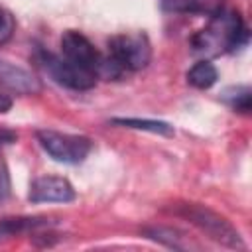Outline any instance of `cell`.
<instances>
[{"label": "cell", "mask_w": 252, "mask_h": 252, "mask_svg": "<svg viewBox=\"0 0 252 252\" xmlns=\"http://www.w3.org/2000/svg\"><path fill=\"white\" fill-rule=\"evenodd\" d=\"M246 39L248 32L240 16L234 12L217 10L211 24L193 37V47L195 51L217 55L220 51H232L240 47L242 43H246Z\"/></svg>", "instance_id": "obj_1"}, {"label": "cell", "mask_w": 252, "mask_h": 252, "mask_svg": "<svg viewBox=\"0 0 252 252\" xmlns=\"http://www.w3.org/2000/svg\"><path fill=\"white\" fill-rule=\"evenodd\" d=\"M175 213L179 217L187 219L193 226H197L209 238H213V240H217L228 248H236V250L244 248V242H242L238 230L217 211H213L205 205H199V203H185Z\"/></svg>", "instance_id": "obj_2"}, {"label": "cell", "mask_w": 252, "mask_h": 252, "mask_svg": "<svg viewBox=\"0 0 252 252\" xmlns=\"http://www.w3.org/2000/svg\"><path fill=\"white\" fill-rule=\"evenodd\" d=\"M108 57L120 71H140L152 59V45L144 33H120L108 41Z\"/></svg>", "instance_id": "obj_3"}, {"label": "cell", "mask_w": 252, "mask_h": 252, "mask_svg": "<svg viewBox=\"0 0 252 252\" xmlns=\"http://www.w3.org/2000/svg\"><path fill=\"white\" fill-rule=\"evenodd\" d=\"M35 136L47 156L59 163H81L93 148V142L87 136L63 134L55 130H37Z\"/></svg>", "instance_id": "obj_4"}, {"label": "cell", "mask_w": 252, "mask_h": 252, "mask_svg": "<svg viewBox=\"0 0 252 252\" xmlns=\"http://www.w3.org/2000/svg\"><path fill=\"white\" fill-rule=\"evenodd\" d=\"M39 63L45 69V73L59 85L73 89V91H89L96 85V75L89 69H83L75 63H71L65 57H57L53 53H41Z\"/></svg>", "instance_id": "obj_5"}, {"label": "cell", "mask_w": 252, "mask_h": 252, "mask_svg": "<svg viewBox=\"0 0 252 252\" xmlns=\"http://www.w3.org/2000/svg\"><path fill=\"white\" fill-rule=\"evenodd\" d=\"M61 53L65 59H69L71 63L93 71L98 77L100 65H102V57L98 55V51L94 49V45L81 33L75 30H67L61 35Z\"/></svg>", "instance_id": "obj_6"}, {"label": "cell", "mask_w": 252, "mask_h": 252, "mask_svg": "<svg viewBox=\"0 0 252 252\" xmlns=\"http://www.w3.org/2000/svg\"><path fill=\"white\" fill-rule=\"evenodd\" d=\"M28 199L32 203H69L75 199V189L65 177L43 175L32 181Z\"/></svg>", "instance_id": "obj_7"}, {"label": "cell", "mask_w": 252, "mask_h": 252, "mask_svg": "<svg viewBox=\"0 0 252 252\" xmlns=\"http://www.w3.org/2000/svg\"><path fill=\"white\" fill-rule=\"evenodd\" d=\"M0 83L8 87L14 93L20 94H37L41 93V83L37 77H33L30 71L12 65L4 59H0Z\"/></svg>", "instance_id": "obj_8"}, {"label": "cell", "mask_w": 252, "mask_h": 252, "mask_svg": "<svg viewBox=\"0 0 252 252\" xmlns=\"http://www.w3.org/2000/svg\"><path fill=\"white\" fill-rule=\"evenodd\" d=\"M163 12L171 14H201L220 10L217 0H159Z\"/></svg>", "instance_id": "obj_9"}, {"label": "cell", "mask_w": 252, "mask_h": 252, "mask_svg": "<svg viewBox=\"0 0 252 252\" xmlns=\"http://www.w3.org/2000/svg\"><path fill=\"white\" fill-rule=\"evenodd\" d=\"M217 79H219V73L211 61H199L187 71V83L201 91L211 89L217 83Z\"/></svg>", "instance_id": "obj_10"}, {"label": "cell", "mask_w": 252, "mask_h": 252, "mask_svg": "<svg viewBox=\"0 0 252 252\" xmlns=\"http://www.w3.org/2000/svg\"><path fill=\"white\" fill-rule=\"evenodd\" d=\"M112 124L124 126V128H134V130H146V132H154V134H163V136H171L173 134V126L163 122V120H148V118H112Z\"/></svg>", "instance_id": "obj_11"}, {"label": "cell", "mask_w": 252, "mask_h": 252, "mask_svg": "<svg viewBox=\"0 0 252 252\" xmlns=\"http://www.w3.org/2000/svg\"><path fill=\"white\" fill-rule=\"evenodd\" d=\"M144 234L159 244H165L169 248H175V250H183V248H189L185 240V236L175 230V228H169V226H150V228H144Z\"/></svg>", "instance_id": "obj_12"}, {"label": "cell", "mask_w": 252, "mask_h": 252, "mask_svg": "<svg viewBox=\"0 0 252 252\" xmlns=\"http://www.w3.org/2000/svg\"><path fill=\"white\" fill-rule=\"evenodd\" d=\"M47 219H39V217H10V219H2L0 220V236L4 234H18L24 230H32L37 226H45Z\"/></svg>", "instance_id": "obj_13"}, {"label": "cell", "mask_w": 252, "mask_h": 252, "mask_svg": "<svg viewBox=\"0 0 252 252\" xmlns=\"http://www.w3.org/2000/svg\"><path fill=\"white\" fill-rule=\"evenodd\" d=\"M222 100L238 110V112H244L248 114L250 112V104H252V94H250V87H230L222 93Z\"/></svg>", "instance_id": "obj_14"}, {"label": "cell", "mask_w": 252, "mask_h": 252, "mask_svg": "<svg viewBox=\"0 0 252 252\" xmlns=\"http://www.w3.org/2000/svg\"><path fill=\"white\" fill-rule=\"evenodd\" d=\"M12 32H14V20H12V16L8 12H4L0 8V43L8 41Z\"/></svg>", "instance_id": "obj_15"}, {"label": "cell", "mask_w": 252, "mask_h": 252, "mask_svg": "<svg viewBox=\"0 0 252 252\" xmlns=\"http://www.w3.org/2000/svg\"><path fill=\"white\" fill-rule=\"evenodd\" d=\"M10 195V175H8V167L4 158L0 156V203H4Z\"/></svg>", "instance_id": "obj_16"}, {"label": "cell", "mask_w": 252, "mask_h": 252, "mask_svg": "<svg viewBox=\"0 0 252 252\" xmlns=\"http://www.w3.org/2000/svg\"><path fill=\"white\" fill-rule=\"evenodd\" d=\"M18 140V134L14 130H8V128H0V148L2 146H8V144H14Z\"/></svg>", "instance_id": "obj_17"}, {"label": "cell", "mask_w": 252, "mask_h": 252, "mask_svg": "<svg viewBox=\"0 0 252 252\" xmlns=\"http://www.w3.org/2000/svg\"><path fill=\"white\" fill-rule=\"evenodd\" d=\"M12 108V98L8 96V94H4V93H0V114H4V112H8Z\"/></svg>", "instance_id": "obj_18"}]
</instances>
